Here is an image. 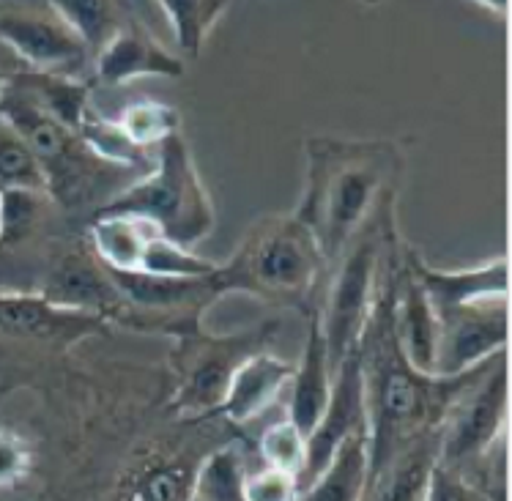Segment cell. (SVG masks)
Instances as JSON below:
<instances>
[{
  "label": "cell",
  "mask_w": 512,
  "mask_h": 501,
  "mask_svg": "<svg viewBox=\"0 0 512 501\" xmlns=\"http://www.w3.org/2000/svg\"><path fill=\"white\" fill-rule=\"evenodd\" d=\"M403 258L398 252V239L392 241L381 280H378L376 302L367 318L365 332L359 340L362 356V381H365L367 436H370V466H367V491L387 471L400 452L425 436L439 430L452 400L480 376L491 356L460 376H425L403 354L395 329V291Z\"/></svg>",
  "instance_id": "6da1fadb"
},
{
  "label": "cell",
  "mask_w": 512,
  "mask_h": 501,
  "mask_svg": "<svg viewBox=\"0 0 512 501\" xmlns=\"http://www.w3.org/2000/svg\"><path fill=\"white\" fill-rule=\"evenodd\" d=\"M304 151L307 176L296 214L313 230L329 266L389 189H398L403 151L395 140L332 135L310 137Z\"/></svg>",
  "instance_id": "7a4b0ae2"
},
{
  "label": "cell",
  "mask_w": 512,
  "mask_h": 501,
  "mask_svg": "<svg viewBox=\"0 0 512 501\" xmlns=\"http://www.w3.org/2000/svg\"><path fill=\"white\" fill-rule=\"evenodd\" d=\"M326 272L324 252L299 214L263 217L250 228L228 263L209 274L222 296L247 293L272 304H299L313 299Z\"/></svg>",
  "instance_id": "3957f363"
},
{
  "label": "cell",
  "mask_w": 512,
  "mask_h": 501,
  "mask_svg": "<svg viewBox=\"0 0 512 501\" xmlns=\"http://www.w3.org/2000/svg\"><path fill=\"white\" fill-rule=\"evenodd\" d=\"M395 195L398 189H389L381 198L376 211L354 233V239L326 266L324 277L310 299L321 315L332 370H337L345 356L359 348L367 318L376 302L381 266L392 241L398 239Z\"/></svg>",
  "instance_id": "277c9868"
},
{
  "label": "cell",
  "mask_w": 512,
  "mask_h": 501,
  "mask_svg": "<svg viewBox=\"0 0 512 501\" xmlns=\"http://www.w3.org/2000/svg\"><path fill=\"white\" fill-rule=\"evenodd\" d=\"M105 318L47 302L42 293L0 288V400L50 373L72 345L107 334Z\"/></svg>",
  "instance_id": "5b68a950"
},
{
  "label": "cell",
  "mask_w": 512,
  "mask_h": 501,
  "mask_svg": "<svg viewBox=\"0 0 512 501\" xmlns=\"http://www.w3.org/2000/svg\"><path fill=\"white\" fill-rule=\"evenodd\" d=\"M102 214H137L181 247H198L217 228V211L181 132L159 146L154 167L107 200Z\"/></svg>",
  "instance_id": "8992f818"
},
{
  "label": "cell",
  "mask_w": 512,
  "mask_h": 501,
  "mask_svg": "<svg viewBox=\"0 0 512 501\" xmlns=\"http://www.w3.org/2000/svg\"><path fill=\"white\" fill-rule=\"evenodd\" d=\"M277 329V321H263L233 334H211L203 326L178 334V348L173 351L176 392L170 411L178 419L217 417L236 370L252 354L269 348Z\"/></svg>",
  "instance_id": "52a82bcc"
},
{
  "label": "cell",
  "mask_w": 512,
  "mask_h": 501,
  "mask_svg": "<svg viewBox=\"0 0 512 501\" xmlns=\"http://www.w3.org/2000/svg\"><path fill=\"white\" fill-rule=\"evenodd\" d=\"M507 403V354L499 351L491 356L480 376L452 400L450 411L441 422L439 466L477 485L482 477V460H488L491 449L502 441L507 428Z\"/></svg>",
  "instance_id": "ba28073f"
},
{
  "label": "cell",
  "mask_w": 512,
  "mask_h": 501,
  "mask_svg": "<svg viewBox=\"0 0 512 501\" xmlns=\"http://www.w3.org/2000/svg\"><path fill=\"white\" fill-rule=\"evenodd\" d=\"M0 115L28 140V146L33 148V154L39 157L47 173L50 198L58 203L77 200V192L91 178L88 173H94L96 165H110L96 157L83 135H77L69 126L55 121L53 115L44 113L31 96L11 83V77L0 96Z\"/></svg>",
  "instance_id": "9c48e42d"
},
{
  "label": "cell",
  "mask_w": 512,
  "mask_h": 501,
  "mask_svg": "<svg viewBox=\"0 0 512 501\" xmlns=\"http://www.w3.org/2000/svg\"><path fill=\"white\" fill-rule=\"evenodd\" d=\"M47 302L80 313H91L105 318L110 326H129L132 307L118 291L107 266L85 244H74L55 255L44 269L39 291Z\"/></svg>",
  "instance_id": "30bf717a"
},
{
  "label": "cell",
  "mask_w": 512,
  "mask_h": 501,
  "mask_svg": "<svg viewBox=\"0 0 512 501\" xmlns=\"http://www.w3.org/2000/svg\"><path fill=\"white\" fill-rule=\"evenodd\" d=\"M439 318V351H436V376H460L488 356L507 348L510 310L507 296H488L477 302L455 304Z\"/></svg>",
  "instance_id": "8fae6325"
},
{
  "label": "cell",
  "mask_w": 512,
  "mask_h": 501,
  "mask_svg": "<svg viewBox=\"0 0 512 501\" xmlns=\"http://www.w3.org/2000/svg\"><path fill=\"white\" fill-rule=\"evenodd\" d=\"M0 42L33 72L69 74L83 69L91 53L53 9H3Z\"/></svg>",
  "instance_id": "7c38bea8"
},
{
  "label": "cell",
  "mask_w": 512,
  "mask_h": 501,
  "mask_svg": "<svg viewBox=\"0 0 512 501\" xmlns=\"http://www.w3.org/2000/svg\"><path fill=\"white\" fill-rule=\"evenodd\" d=\"M365 422L367 406L365 381H362V356H359V348H356V351L345 356L335 370L329 403H326L321 419L315 422V428L307 433V463H304L302 477H299V496L326 469V463L332 458L337 444Z\"/></svg>",
  "instance_id": "4fadbf2b"
},
{
  "label": "cell",
  "mask_w": 512,
  "mask_h": 501,
  "mask_svg": "<svg viewBox=\"0 0 512 501\" xmlns=\"http://www.w3.org/2000/svg\"><path fill=\"white\" fill-rule=\"evenodd\" d=\"M96 77L105 85L121 88L137 77H181L184 61L159 44L151 33L126 22L113 33V39L94 55Z\"/></svg>",
  "instance_id": "5bb4252c"
},
{
  "label": "cell",
  "mask_w": 512,
  "mask_h": 501,
  "mask_svg": "<svg viewBox=\"0 0 512 501\" xmlns=\"http://www.w3.org/2000/svg\"><path fill=\"white\" fill-rule=\"evenodd\" d=\"M403 261L414 272L422 291L428 293L436 313H444L455 304L488 299V296H507V288H510L507 258H496V261L480 263V266H471V269H458V272L433 269V266L422 261V255L417 250H406Z\"/></svg>",
  "instance_id": "9a60e30c"
},
{
  "label": "cell",
  "mask_w": 512,
  "mask_h": 501,
  "mask_svg": "<svg viewBox=\"0 0 512 501\" xmlns=\"http://www.w3.org/2000/svg\"><path fill=\"white\" fill-rule=\"evenodd\" d=\"M293 362H285L280 356L269 354L266 348L252 354L244 365L236 370V376L230 381V389L220 406V417H225L233 425H250L252 419H258L266 408L277 403V397L283 395V389L291 384Z\"/></svg>",
  "instance_id": "2e32d148"
},
{
  "label": "cell",
  "mask_w": 512,
  "mask_h": 501,
  "mask_svg": "<svg viewBox=\"0 0 512 501\" xmlns=\"http://www.w3.org/2000/svg\"><path fill=\"white\" fill-rule=\"evenodd\" d=\"M310 307V318H307V343H304L302 362L296 365L291 378V411L288 417L302 428L307 436L315 428V422L324 414L326 403H329V392H332V381H335V370L329 362V348H326L324 326H321V315L313 302Z\"/></svg>",
  "instance_id": "e0dca14e"
},
{
  "label": "cell",
  "mask_w": 512,
  "mask_h": 501,
  "mask_svg": "<svg viewBox=\"0 0 512 501\" xmlns=\"http://www.w3.org/2000/svg\"><path fill=\"white\" fill-rule=\"evenodd\" d=\"M395 329L403 354L425 376H436V351H439V318L428 293L403 261L395 291Z\"/></svg>",
  "instance_id": "ac0fdd59"
},
{
  "label": "cell",
  "mask_w": 512,
  "mask_h": 501,
  "mask_svg": "<svg viewBox=\"0 0 512 501\" xmlns=\"http://www.w3.org/2000/svg\"><path fill=\"white\" fill-rule=\"evenodd\" d=\"M367 466H370V436H367V422L359 425L354 433H348L326 469L315 477V482L302 491L299 499L310 501H359L365 499L367 491Z\"/></svg>",
  "instance_id": "d6986e66"
},
{
  "label": "cell",
  "mask_w": 512,
  "mask_h": 501,
  "mask_svg": "<svg viewBox=\"0 0 512 501\" xmlns=\"http://www.w3.org/2000/svg\"><path fill=\"white\" fill-rule=\"evenodd\" d=\"M159 233L154 222L137 214H102L96 211L88 225V247L99 261L121 272H140L151 236Z\"/></svg>",
  "instance_id": "ffe728a7"
},
{
  "label": "cell",
  "mask_w": 512,
  "mask_h": 501,
  "mask_svg": "<svg viewBox=\"0 0 512 501\" xmlns=\"http://www.w3.org/2000/svg\"><path fill=\"white\" fill-rule=\"evenodd\" d=\"M441 428L430 430L417 441H411L398 458L392 460L387 471L378 477V482L370 488L367 499L384 501H414L428 499L430 474L439 463Z\"/></svg>",
  "instance_id": "44dd1931"
},
{
  "label": "cell",
  "mask_w": 512,
  "mask_h": 501,
  "mask_svg": "<svg viewBox=\"0 0 512 501\" xmlns=\"http://www.w3.org/2000/svg\"><path fill=\"white\" fill-rule=\"evenodd\" d=\"M11 83L31 96L44 113L53 115L55 121H61L63 126H69L72 132L80 135L85 113L91 107V88L88 85L77 83L69 74L33 72V69L11 74Z\"/></svg>",
  "instance_id": "7402d4cb"
},
{
  "label": "cell",
  "mask_w": 512,
  "mask_h": 501,
  "mask_svg": "<svg viewBox=\"0 0 512 501\" xmlns=\"http://www.w3.org/2000/svg\"><path fill=\"white\" fill-rule=\"evenodd\" d=\"M247 455L239 441H228L222 447L211 449L209 455L198 460L192 474L189 499L198 501H244L247 485Z\"/></svg>",
  "instance_id": "603a6c76"
},
{
  "label": "cell",
  "mask_w": 512,
  "mask_h": 501,
  "mask_svg": "<svg viewBox=\"0 0 512 501\" xmlns=\"http://www.w3.org/2000/svg\"><path fill=\"white\" fill-rule=\"evenodd\" d=\"M50 9L72 28L74 36L91 53V58L124 25L115 0H50Z\"/></svg>",
  "instance_id": "cb8c5ba5"
},
{
  "label": "cell",
  "mask_w": 512,
  "mask_h": 501,
  "mask_svg": "<svg viewBox=\"0 0 512 501\" xmlns=\"http://www.w3.org/2000/svg\"><path fill=\"white\" fill-rule=\"evenodd\" d=\"M165 11L178 50L184 55H198L214 31V25L228 11L230 0H157Z\"/></svg>",
  "instance_id": "d4e9b609"
},
{
  "label": "cell",
  "mask_w": 512,
  "mask_h": 501,
  "mask_svg": "<svg viewBox=\"0 0 512 501\" xmlns=\"http://www.w3.org/2000/svg\"><path fill=\"white\" fill-rule=\"evenodd\" d=\"M0 189H31L47 192V173L33 154L28 140L0 115Z\"/></svg>",
  "instance_id": "484cf974"
},
{
  "label": "cell",
  "mask_w": 512,
  "mask_h": 501,
  "mask_svg": "<svg viewBox=\"0 0 512 501\" xmlns=\"http://www.w3.org/2000/svg\"><path fill=\"white\" fill-rule=\"evenodd\" d=\"M115 124L124 129V135L137 148L148 151L151 146H162L170 135L181 132V115L176 107L157 99H135L121 110Z\"/></svg>",
  "instance_id": "4316f807"
},
{
  "label": "cell",
  "mask_w": 512,
  "mask_h": 501,
  "mask_svg": "<svg viewBox=\"0 0 512 501\" xmlns=\"http://www.w3.org/2000/svg\"><path fill=\"white\" fill-rule=\"evenodd\" d=\"M258 452H261L263 466L285 471L299 482L304 463H307V436L291 417L277 419L263 430L261 441H258Z\"/></svg>",
  "instance_id": "83f0119b"
},
{
  "label": "cell",
  "mask_w": 512,
  "mask_h": 501,
  "mask_svg": "<svg viewBox=\"0 0 512 501\" xmlns=\"http://www.w3.org/2000/svg\"><path fill=\"white\" fill-rule=\"evenodd\" d=\"M217 269V263L200 258L189 247H181L168 236L154 233L148 241L140 272L162 274V277H206Z\"/></svg>",
  "instance_id": "f1b7e54d"
},
{
  "label": "cell",
  "mask_w": 512,
  "mask_h": 501,
  "mask_svg": "<svg viewBox=\"0 0 512 501\" xmlns=\"http://www.w3.org/2000/svg\"><path fill=\"white\" fill-rule=\"evenodd\" d=\"M39 449L36 441L20 428L0 425V491L17 488L28 480L36 469Z\"/></svg>",
  "instance_id": "f546056e"
},
{
  "label": "cell",
  "mask_w": 512,
  "mask_h": 501,
  "mask_svg": "<svg viewBox=\"0 0 512 501\" xmlns=\"http://www.w3.org/2000/svg\"><path fill=\"white\" fill-rule=\"evenodd\" d=\"M299 499V482L285 471L263 466L247 477L244 485V501H288Z\"/></svg>",
  "instance_id": "4dcf8cb0"
},
{
  "label": "cell",
  "mask_w": 512,
  "mask_h": 501,
  "mask_svg": "<svg viewBox=\"0 0 512 501\" xmlns=\"http://www.w3.org/2000/svg\"><path fill=\"white\" fill-rule=\"evenodd\" d=\"M480 6H485V9L496 11V14H507V0H477Z\"/></svg>",
  "instance_id": "1f68e13d"
},
{
  "label": "cell",
  "mask_w": 512,
  "mask_h": 501,
  "mask_svg": "<svg viewBox=\"0 0 512 501\" xmlns=\"http://www.w3.org/2000/svg\"><path fill=\"white\" fill-rule=\"evenodd\" d=\"M9 77H11V74L0 72V96H3V91H6V85H9Z\"/></svg>",
  "instance_id": "d6a6232c"
},
{
  "label": "cell",
  "mask_w": 512,
  "mask_h": 501,
  "mask_svg": "<svg viewBox=\"0 0 512 501\" xmlns=\"http://www.w3.org/2000/svg\"><path fill=\"white\" fill-rule=\"evenodd\" d=\"M0 230H3V217H0Z\"/></svg>",
  "instance_id": "836d02e7"
}]
</instances>
